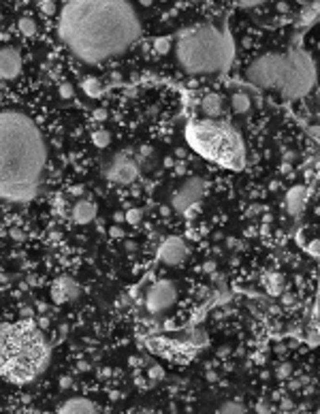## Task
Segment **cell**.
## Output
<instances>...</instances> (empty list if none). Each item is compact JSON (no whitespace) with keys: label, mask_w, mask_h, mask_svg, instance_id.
I'll return each instance as SVG.
<instances>
[{"label":"cell","mask_w":320,"mask_h":414,"mask_svg":"<svg viewBox=\"0 0 320 414\" xmlns=\"http://www.w3.org/2000/svg\"><path fill=\"white\" fill-rule=\"evenodd\" d=\"M58 37L73 58L96 66L137 43L141 19L126 0H73L60 9Z\"/></svg>","instance_id":"1"},{"label":"cell","mask_w":320,"mask_h":414,"mask_svg":"<svg viewBox=\"0 0 320 414\" xmlns=\"http://www.w3.org/2000/svg\"><path fill=\"white\" fill-rule=\"evenodd\" d=\"M128 363H130L132 367H137V365L141 363V361H139V357H130V359H128Z\"/></svg>","instance_id":"40"},{"label":"cell","mask_w":320,"mask_h":414,"mask_svg":"<svg viewBox=\"0 0 320 414\" xmlns=\"http://www.w3.org/2000/svg\"><path fill=\"white\" fill-rule=\"evenodd\" d=\"M0 22H3V13H0Z\"/></svg>","instance_id":"48"},{"label":"cell","mask_w":320,"mask_h":414,"mask_svg":"<svg viewBox=\"0 0 320 414\" xmlns=\"http://www.w3.org/2000/svg\"><path fill=\"white\" fill-rule=\"evenodd\" d=\"M175 60L190 77H218L235 62V41L229 22H201L175 37Z\"/></svg>","instance_id":"4"},{"label":"cell","mask_w":320,"mask_h":414,"mask_svg":"<svg viewBox=\"0 0 320 414\" xmlns=\"http://www.w3.org/2000/svg\"><path fill=\"white\" fill-rule=\"evenodd\" d=\"M148 376H150V380H154V382L162 380V378H164V367H162V365H152L150 371H148Z\"/></svg>","instance_id":"27"},{"label":"cell","mask_w":320,"mask_h":414,"mask_svg":"<svg viewBox=\"0 0 320 414\" xmlns=\"http://www.w3.org/2000/svg\"><path fill=\"white\" fill-rule=\"evenodd\" d=\"M282 414H291V412H282Z\"/></svg>","instance_id":"49"},{"label":"cell","mask_w":320,"mask_h":414,"mask_svg":"<svg viewBox=\"0 0 320 414\" xmlns=\"http://www.w3.org/2000/svg\"><path fill=\"white\" fill-rule=\"evenodd\" d=\"M126 250H128V252H135V244L128 242V244H126Z\"/></svg>","instance_id":"46"},{"label":"cell","mask_w":320,"mask_h":414,"mask_svg":"<svg viewBox=\"0 0 320 414\" xmlns=\"http://www.w3.org/2000/svg\"><path fill=\"white\" fill-rule=\"evenodd\" d=\"M277 11H280V13H288V11H291V7H288L286 3H277Z\"/></svg>","instance_id":"36"},{"label":"cell","mask_w":320,"mask_h":414,"mask_svg":"<svg viewBox=\"0 0 320 414\" xmlns=\"http://www.w3.org/2000/svg\"><path fill=\"white\" fill-rule=\"evenodd\" d=\"M84 192H86L84 186H73V188H70V194H73V196H81Z\"/></svg>","instance_id":"35"},{"label":"cell","mask_w":320,"mask_h":414,"mask_svg":"<svg viewBox=\"0 0 320 414\" xmlns=\"http://www.w3.org/2000/svg\"><path fill=\"white\" fill-rule=\"evenodd\" d=\"M39 11L43 15H56L58 7H56V3H51V0H43V3H39Z\"/></svg>","instance_id":"26"},{"label":"cell","mask_w":320,"mask_h":414,"mask_svg":"<svg viewBox=\"0 0 320 414\" xmlns=\"http://www.w3.org/2000/svg\"><path fill=\"white\" fill-rule=\"evenodd\" d=\"M207 380H209V382H216V380H218V376H216L214 371H207Z\"/></svg>","instance_id":"42"},{"label":"cell","mask_w":320,"mask_h":414,"mask_svg":"<svg viewBox=\"0 0 320 414\" xmlns=\"http://www.w3.org/2000/svg\"><path fill=\"white\" fill-rule=\"evenodd\" d=\"M92 116H94L96 122H105V120L109 118V113H107V109H96L94 113H92Z\"/></svg>","instance_id":"30"},{"label":"cell","mask_w":320,"mask_h":414,"mask_svg":"<svg viewBox=\"0 0 320 414\" xmlns=\"http://www.w3.org/2000/svg\"><path fill=\"white\" fill-rule=\"evenodd\" d=\"M301 34L284 51H269L245 66V79L261 90H271L284 100H299L316 86V62L301 45Z\"/></svg>","instance_id":"3"},{"label":"cell","mask_w":320,"mask_h":414,"mask_svg":"<svg viewBox=\"0 0 320 414\" xmlns=\"http://www.w3.org/2000/svg\"><path fill=\"white\" fill-rule=\"evenodd\" d=\"M156 256H158V261L164 263V265L177 267V265H182L186 261V256H188V246H186V242L182 239V237L171 235V237H167V239H162V244L156 250Z\"/></svg>","instance_id":"10"},{"label":"cell","mask_w":320,"mask_h":414,"mask_svg":"<svg viewBox=\"0 0 320 414\" xmlns=\"http://www.w3.org/2000/svg\"><path fill=\"white\" fill-rule=\"evenodd\" d=\"M226 244H229V248H237V239H233V237H229Z\"/></svg>","instance_id":"44"},{"label":"cell","mask_w":320,"mask_h":414,"mask_svg":"<svg viewBox=\"0 0 320 414\" xmlns=\"http://www.w3.org/2000/svg\"><path fill=\"white\" fill-rule=\"evenodd\" d=\"M256 412H259V414H273V408H271V403L267 401V399H261L259 403H256Z\"/></svg>","instance_id":"28"},{"label":"cell","mask_w":320,"mask_h":414,"mask_svg":"<svg viewBox=\"0 0 320 414\" xmlns=\"http://www.w3.org/2000/svg\"><path fill=\"white\" fill-rule=\"evenodd\" d=\"M81 90L88 98H100L102 96V84L96 77H84L81 79Z\"/></svg>","instance_id":"19"},{"label":"cell","mask_w":320,"mask_h":414,"mask_svg":"<svg viewBox=\"0 0 320 414\" xmlns=\"http://www.w3.org/2000/svg\"><path fill=\"white\" fill-rule=\"evenodd\" d=\"M92 143L98 148V150H105L111 146V132L107 128H96L92 132Z\"/></svg>","instance_id":"20"},{"label":"cell","mask_w":320,"mask_h":414,"mask_svg":"<svg viewBox=\"0 0 320 414\" xmlns=\"http://www.w3.org/2000/svg\"><path fill=\"white\" fill-rule=\"evenodd\" d=\"M205 190H207V184H205L203 178L199 175H188L177 188L173 190L169 205L175 214H188L192 212V207H197L201 203V199L205 196Z\"/></svg>","instance_id":"7"},{"label":"cell","mask_w":320,"mask_h":414,"mask_svg":"<svg viewBox=\"0 0 320 414\" xmlns=\"http://www.w3.org/2000/svg\"><path fill=\"white\" fill-rule=\"evenodd\" d=\"M256 5H259V3H241L239 7H243V9H252V7H256Z\"/></svg>","instance_id":"43"},{"label":"cell","mask_w":320,"mask_h":414,"mask_svg":"<svg viewBox=\"0 0 320 414\" xmlns=\"http://www.w3.org/2000/svg\"><path fill=\"white\" fill-rule=\"evenodd\" d=\"M265 288H267V293L273 295V297H280L284 293V288H286V280H284V275L282 273H277V271H269V273H265V280H263Z\"/></svg>","instance_id":"17"},{"label":"cell","mask_w":320,"mask_h":414,"mask_svg":"<svg viewBox=\"0 0 320 414\" xmlns=\"http://www.w3.org/2000/svg\"><path fill=\"white\" fill-rule=\"evenodd\" d=\"M288 387H291V389L295 391V389H299V387H301V382H299V380H295V382H291V385H288Z\"/></svg>","instance_id":"45"},{"label":"cell","mask_w":320,"mask_h":414,"mask_svg":"<svg viewBox=\"0 0 320 414\" xmlns=\"http://www.w3.org/2000/svg\"><path fill=\"white\" fill-rule=\"evenodd\" d=\"M22 54L13 45L0 47V81H13L22 75Z\"/></svg>","instance_id":"11"},{"label":"cell","mask_w":320,"mask_h":414,"mask_svg":"<svg viewBox=\"0 0 320 414\" xmlns=\"http://www.w3.org/2000/svg\"><path fill=\"white\" fill-rule=\"evenodd\" d=\"M56 414H100V412L94 401H90L86 397H73L62 403Z\"/></svg>","instance_id":"16"},{"label":"cell","mask_w":320,"mask_h":414,"mask_svg":"<svg viewBox=\"0 0 320 414\" xmlns=\"http://www.w3.org/2000/svg\"><path fill=\"white\" fill-rule=\"evenodd\" d=\"M188 148L194 150L205 160L231 171H241L245 167L247 152L243 137L237 126L229 120H203L192 118L184 128Z\"/></svg>","instance_id":"6"},{"label":"cell","mask_w":320,"mask_h":414,"mask_svg":"<svg viewBox=\"0 0 320 414\" xmlns=\"http://www.w3.org/2000/svg\"><path fill=\"white\" fill-rule=\"evenodd\" d=\"M143 167L139 162V156H130L128 152H118L113 156L105 169V178L113 184H120V186H130L139 180Z\"/></svg>","instance_id":"8"},{"label":"cell","mask_w":320,"mask_h":414,"mask_svg":"<svg viewBox=\"0 0 320 414\" xmlns=\"http://www.w3.org/2000/svg\"><path fill=\"white\" fill-rule=\"evenodd\" d=\"M307 186L303 184H295L293 188H288L286 196H284V207H286V212L295 216V218H299L303 212H305V205H307Z\"/></svg>","instance_id":"13"},{"label":"cell","mask_w":320,"mask_h":414,"mask_svg":"<svg viewBox=\"0 0 320 414\" xmlns=\"http://www.w3.org/2000/svg\"><path fill=\"white\" fill-rule=\"evenodd\" d=\"M124 220H126L128 224H139L143 220V212L137 210V207H132V210H128L126 214H124Z\"/></svg>","instance_id":"24"},{"label":"cell","mask_w":320,"mask_h":414,"mask_svg":"<svg viewBox=\"0 0 320 414\" xmlns=\"http://www.w3.org/2000/svg\"><path fill=\"white\" fill-rule=\"evenodd\" d=\"M171 47H173V37H160V39L154 41V51L160 56H167L171 51Z\"/></svg>","instance_id":"22"},{"label":"cell","mask_w":320,"mask_h":414,"mask_svg":"<svg viewBox=\"0 0 320 414\" xmlns=\"http://www.w3.org/2000/svg\"><path fill=\"white\" fill-rule=\"evenodd\" d=\"M11 237H13V239H17V242H24V239H26V233L19 231V229H11Z\"/></svg>","instance_id":"33"},{"label":"cell","mask_w":320,"mask_h":414,"mask_svg":"<svg viewBox=\"0 0 320 414\" xmlns=\"http://www.w3.org/2000/svg\"><path fill=\"white\" fill-rule=\"evenodd\" d=\"M199 111L203 120H220L224 113V98L218 92H205L199 100Z\"/></svg>","instance_id":"14"},{"label":"cell","mask_w":320,"mask_h":414,"mask_svg":"<svg viewBox=\"0 0 320 414\" xmlns=\"http://www.w3.org/2000/svg\"><path fill=\"white\" fill-rule=\"evenodd\" d=\"M17 28H19V32H22V37H34L37 34V22L28 15H24L22 19H19Z\"/></svg>","instance_id":"21"},{"label":"cell","mask_w":320,"mask_h":414,"mask_svg":"<svg viewBox=\"0 0 320 414\" xmlns=\"http://www.w3.org/2000/svg\"><path fill=\"white\" fill-rule=\"evenodd\" d=\"M49 363V341L34 320L0 323V376L26 385Z\"/></svg>","instance_id":"5"},{"label":"cell","mask_w":320,"mask_h":414,"mask_svg":"<svg viewBox=\"0 0 320 414\" xmlns=\"http://www.w3.org/2000/svg\"><path fill=\"white\" fill-rule=\"evenodd\" d=\"M175 156H177V158H186V150H184V148L175 150Z\"/></svg>","instance_id":"41"},{"label":"cell","mask_w":320,"mask_h":414,"mask_svg":"<svg viewBox=\"0 0 320 414\" xmlns=\"http://www.w3.org/2000/svg\"><path fill=\"white\" fill-rule=\"evenodd\" d=\"M109 235L116 237V239H120V237H124V229H120V226H111L109 229Z\"/></svg>","instance_id":"32"},{"label":"cell","mask_w":320,"mask_h":414,"mask_svg":"<svg viewBox=\"0 0 320 414\" xmlns=\"http://www.w3.org/2000/svg\"><path fill=\"white\" fill-rule=\"evenodd\" d=\"M275 376L280 378V380H288L293 376V365L291 363H280L275 367Z\"/></svg>","instance_id":"25"},{"label":"cell","mask_w":320,"mask_h":414,"mask_svg":"<svg viewBox=\"0 0 320 414\" xmlns=\"http://www.w3.org/2000/svg\"><path fill=\"white\" fill-rule=\"evenodd\" d=\"M47 143L24 111H0V201L24 205L45 184Z\"/></svg>","instance_id":"2"},{"label":"cell","mask_w":320,"mask_h":414,"mask_svg":"<svg viewBox=\"0 0 320 414\" xmlns=\"http://www.w3.org/2000/svg\"><path fill=\"white\" fill-rule=\"evenodd\" d=\"M60 96H62V98H73V86H70L68 81L60 84Z\"/></svg>","instance_id":"29"},{"label":"cell","mask_w":320,"mask_h":414,"mask_svg":"<svg viewBox=\"0 0 320 414\" xmlns=\"http://www.w3.org/2000/svg\"><path fill=\"white\" fill-rule=\"evenodd\" d=\"M137 414H154V412H152V410H148V408H146V410H139V412H137Z\"/></svg>","instance_id":"47"},{"label":"cell","mask_w":320,"mask_h":414,"mask_svg":"<svg viewBox=\"0 0 320 414\" xmlns=\"http://www.w3.org/2000/svg\"><path fill=\"white\" fill-rule=\"evenodd\" d=\"M203 269H205V271H216V263H214V261L205 263V265H203Z\"/></svg>","instance_id":"38"},{"label":"cell","mask_w":320,"mask_h":414,"mask_svg":"<svg viewBox=\"0 0 320 414\" xmlns=\"http://www.w3.org/2000/svg\"><path fill=\"white\" fill-rule=\"evenodd\" d=\"M84 295V288L77 280L68 275H62L51 284V301L62 305V303H70V301H79V297Z\"/></svg>","instance_id":"12"},{"label":"cell","mask_w":320,"mask_h":414,"mask_svg":"<svg viewBox=\"0 0 320 414\" xmlns=\"http://www.w3.org/2000/svg\"><path fill=\"white\" fill-rule=\"evenodd\" d=\"M175 301H177V286L171 280H156L146 293V307L154 316L169 312Z\"/></svg>","instance_id":"9"},{"label":"cell","mask_w":320,"mask_h":414,"mask_svg":"<svg viewBox=\"0 0 320 414\" xmlns=\"http://www.w3.org/2000/svg\"><path fill=\"white\" fill-rule=\"evenodd\" d=\"M216 414H245V408L241 406L239 401H226L218 408Z\"/></svg>","instance_id":"23"},{"label":"cell","mask_w":320,"mask_h":414,"mask_svg":"<svg viewBox=\"0 0 320 414\" xmlns=\"http://www.w3.org/2000/svg\"><path fill=\"white\" fill-rule=\"evenodd\" d=\"M113 220H116V222H124V214H122V212H116V214H113Z\"/></svg>","instance_id":"39"},{"label":"cell","mask_w":320,"mask_h":414,"mask_svg":"<svg viewBox=\"0 0 320 414\" xmlns=\"http://www.w3.org/2000/svg\"><path fill=\"white\" fill-rule=\"evenodd\" d=\"M70 385H73V380H70V378H62V380H60V387H62V389H68Z\"/></svg>","instance_id":"37"},{"label":"cell","mask_w":320,"mask_h":414,"mask_svg":"<svg viewBox=\"0 0 320 414\" xmlns=\"http://www.w3.org/2000/svg\"><path fill=\"white\" fill-rule=\"evenodd\" d=\"M282 303H284V305H293V303H295V297L288 295V293H282Z\"/></svg>","instance_id":"34"},{"label":"cell","mask_w":320,"mask_h":414,"mask_svg":"<svg viewBox=\"0 0 320 414\" xmlns=\"http://www.w3.org/2000/svg\"><path fill=\"white\" fill-rule=\"evenodd\" d=\"M96 216H98V207L90 199H79L73 205V210H70V218H73L75 224H90L96 220Z\"/></svg>","instance_id":"15"},{"label":"cell","mask_w":320,"mask_h":414,"mask_svg":"<svg viewBox=\"0 0 320 414\" xmlns=\"http://www.w3.org/2000/svg\"><path fill=\"white\" fill-rule=\"evenodd\" d=\"M231 109L239 116H245L252 109V98L247 96V92H233L231 94Z\"/></svg>","instance_id":"18"},{"label":"cell","mask_w":320,"mask_h":414,"mask_svg":"<svg viewBox=\"0 0 320 414\" xmlns=\"http://www.w3.org/2000/svg\"><path fill=\"white\" fill-rule=\"evenodd\" d=\"M280 406H282V410H284V412H291V410L295 408V401H293L291 397H284V399H282V403H280Z\"/></svg>","instance_id":"31"}]
</instances>
